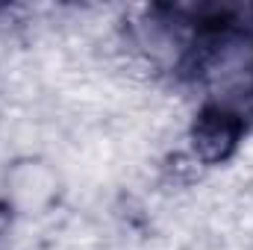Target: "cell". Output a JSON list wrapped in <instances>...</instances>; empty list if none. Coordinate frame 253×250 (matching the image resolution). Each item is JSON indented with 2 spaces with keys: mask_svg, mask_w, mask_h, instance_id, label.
<instances>
[{
  "mask_svg": "<svg viewBox=\"0 0 253 250\" xmlns=\"http://www.w3.org/2000/svg\"><path fill=\"white\" fill-rule=\"evenodd\" d=\"M245 141V115L203 103L186 126V153L200 168L227 165Z\"/></svg>",
  "mask_w": 253,
  "mask_h": 250,
  "instance_id": "2",
  "label": "cell"
},
{
  "mask_svg": "<svg viewBox=\"0 0 253 250\" xmlns=\"http://www.w3.org/2000/svg\"><path fill=\"white\" fill-rule=\"evenodd\" d=\"M3 200L18 218H39L50 212V206L59 200L62 191V174L53 162L42 156L12 159L3 174Z\"/></svg>",
  "mask_w": 253,
  "mask_h": 250,
  "instance_id": "1",
  "label": "cell"
}]
</instances>
